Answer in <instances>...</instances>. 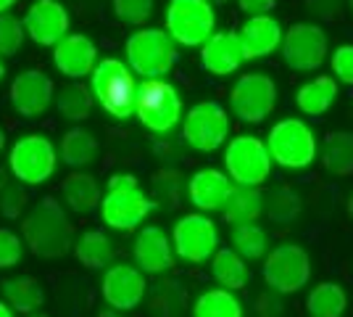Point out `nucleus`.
Listing matches in <instances>:
<instances>
[{
  "label": "nucleus",
  "mask_w": 353,
  "mask_h": 317,
  "mask_svg": "<svg viewBox=\"0 0 353 317\" xmlns=\"http://www.w3.org/2000/svg\"><path fill=\"white\" fill-rule=\"evenodd\" d=\"M348 214H351V220H353V193L348 196Z\"/></svg>",
  "instance_id": "8fccbe9b"
},
{
  "label": "nucleus",
  "mask_w": 353,
  "mask_h": 317,
  "mask_svg": "<svg viewBox=\"0 0 353 317\" xmlns=\"http://www.w3.org/2000/svg\"><path fill=\"white\" fill-rule=\"evenodd\" d=\"M3 296H6L8 307L14 312H19V315H32V312H37L45 304L43 286L34 278H30V275L3 280Z\"/></svg>",
  "instance_id": "bb28decb"
},
{
  "label": "nucleus",
  "mask_w": 353,
  "mask_h": 317,
  "mask_svg": "<svg viewBox=\"0 0 353 317\" xmlns=\"http://www.w3.org/2000/svg\"><path fill=\"white\" fill-rule=\"evenodd\" d=\"M230 135V117L216 101H201L182 117L185 143L201 153H211L224 146Z\"/></svg>",
  "instance_id": "9d476101"
},
{
  "label": "nucleus",
  "mask_w": 353,
  "mask_h": 317,
  "mask_svg": "<svg viewBox=\"0 0 353 317\" xmlns=\"http://www.w3.org/2000/svg\"><path fill=\"white\" fill-rule=\"evenodd\" d=\"M8 101L19 117L37 119L56 101V85L40 69H27L14 77V82L8 88Z\"/></svg>",
  "instance_id": "2eb2a0df"
},
{
  "label": "nucleus",
  "mask_w": 353,
  "mask_h": 317,
  "mask_svg": "<svg viewBox=\"0 0 353 317\" xmlns=\"http://www.w3.org/2000/svg\"><path fill=\"white\" fill-rule=\"evenodd\" d=\"M27 317H48V315H43V312H32V315H27Z\"/></svg>",
  "instance_id": "864d4df0"
},
{
  "label": "nucleus",
  "mask_w": 353,
  "mask_h": 317,
  "mask_svg": "<svg viewBox=\"0 0 353 317\" xmlns=\"http://www.w3.org/2000/svg\"><path fill=\"white\" fill-rule=\"evenodd\" d=\"M98 209H101V217L108 227L130 233V230H137L140 222L156 209V201L148 198L140 191V185H134V188H108L105 196L101 198Z\"/></svg>",
  "instance_id": "4468645a"
},
{
  "label": "nucleus",
  "mask_w": 353,
  "mask_h": 317,
  "mask_svg": "<svg viewBox=\"0 0 353 317\" xmlns=\"http://www.w3.org/2000/svg\"><path fill=\"white\" fill-rule=\"evenodd\" d=\"M153 312L161 317H176L185 312V288L176 280H159L150 291Z\"/></svg>",
  "instance_id": "c9c22d12"
},
{
  "label": "nucleus",
  "mask_w": 353,
  "mask_h": 317,
  "mask_svg": "<svg viewBox=\"0 0 353 317\" xmlns=\"http://www.w3.org/2000/svg\"><path fill=\"white\" fill-rule=\"evenodd\" d=\"M245 61L237 32H214L201 46V66L214 77H230Z\"/></svg>",
  "instance_id": "aec40b11"
},
{
  "label": "nucleus",
  "mask_w": 353,
  "mask_h": 317,
  "mask_svg": "<svg viewBox=\"0 0 353 317\" xmlns=\"http://www.w3.org/2000/svg\"><path fill=\"white\" fill-rule=\"evenodd\" d=\"M134 185H140V180L130 172H117L108 177V188H134Z\"/></svg>",
  "instance_id": "c03bdc74"
},
{
  "label": "nucleus",
  "mask_w": 353,
  "mask_h": 317,
  "mask_svg": "<svg viewBox=\"0 0 353 317\" xmlns=\"http://www.w3.org/2000/svg\"><path fill=\"white\" fill-rule=\"evenodd\" d=\"M24 37H27V32H24V24H21V19H16L14 14H0V59L6 56V59H11L16 56L21 46H24Z\"/></svg>",
  "instance_id": "e433bc0d"
},
{
  "label": "nucleus",
  "mask_w": 353,
  "mask_h": 317,
  "mask_svg": "<svg viewBox=\"0 0 353 317\" xmlns=\"http://www.w3.org/2000/svg\"><path fill=\"white\" fill-rule=\"evenodd\" d=\"M237 37H240L245 61L266 59L269 53H274L282 46V27L274 16L256 14L243 24V30L237 32Z\"/></svg>",
  "instance_id": "412c9836"
},
{
  "label": "nucleus",
  "mask_w": 353,
  "mask_h": 317,
  "mask_svg": "<svg viewBox=\"0 0 353 317\" xmlns=\"http://www.w3.org/2000/svg\"><path fill=\"white\" fill-rule=\"evenodd\" d=\"M134 117L140 124L153 135H166L172 133L182 114V98L172 82L163 77H150L137 85V98H134Z\"/></svg>",
  "instance_id": "7ed1b4c3"
},
{
  "label": "nucleus",
  "mask_w": 353,
  "mask_h": 317,
  "mask_svg": "<svg viewBox=\"0 0 353 317\" xmlns=\"http://www.w3.org/2000/svg\"><path fill=\"white\" fill-rule=\"evenodd\" d=\"M0 317H14V309L8 307L6 299H0Z\"/></svg>",
  "instance_id": "a18cd8bd"
},
{
  "label": "nucleus",
  "mask_w": 353,
  "mask_h": 317,
  "mask_svg": "<svg viewBox=\"0 0 353 317\" xmlns=\"http://www.w3.org/2000/svg\"><path fill=\"white\" fill-rule=\"evenodd\" d=\"M221 217L230 225L259 222L264 217V191L256 185H232L221 204Z\"/></svg>",
  "instance_id": "5701e85b"
},
{
  "label": "nucleus",
  "mask_w": 353,
  "mask_h": 317,
  "mask_svg": "<svg viewBox=\"0 0 353 317\" xmlns=\"http://www.w3.org/2000/svg\"><path fill=\"white\" fill-rule=\"evenodd\" d=\"M311 278V259L303 246L298 243H282L274 251L264 257V280L280 296L298 294L309 283Z\"/></svg>",
  "instance_id": "1a4fd4ad"
},
{
  "label": "nucleus",
  "mask_w": 353,
  "mask_h": 317,
  "mask_svg": "<svg viewBox=\"0 0 353 317\" xmlns=\"http://www.w3.org/2000/svg\"><path fill=\"white\" fill-rule=\"evenodd\" d=\"M74 257L79 265H85L88 270H101L105 265H111L117 257L114 241L105 236V230H88L72 243Z\"/></svg>",
  "instance_id": "a878e982"
},
{
  "label": "nucleus",
  "mask_w": 353,
  "mask_h": 317,
  "mask_svg": "<svg viewBox=\"0 0 353 317\" xmlns=\"http://www.w3.org/2000/svg\"><path fill=\"white\" fill-rule=\"evenodd\" d=\"M6 180H8V175H6V169H0V188L6 185Z\"/></svg>",
  "instance_id": "09e8293b"
},
{
  "label": "nucleus",
  "mask_w": 353,
  "mask_h": 317,
  "mask_svg": "<svg viewBox=\"0 0 353 317\" xmlns=\"http://www.w3.org/2000/svg\"><path fill=\"white\" fill-rule=\"evenodd\" d=\"M232 249H235L243 259L266 257V249H269L266 230L261 225H256V222L232 225Z\"/></svg>",
  "instance_id": "f704fd0d"
},
{
  "label": "nucleus",
  "mask_w": 353,
  "mask_h": 317,
  "mask_svg": "<svg viewBox=\"0 0 353 317\" xmlns=\"http://www.w3.org/2000/svg\"><path fill=\"white\" fill-rule=\"evenodd\" d=\"M61 193H63V201L66 206L77 214H90L101 206V185L92 175H85V172H72L69 177H63L61 182Z\"/></svg>",
  "instance_id": "393cba45"
},
{
  "label": "nucleus",
  "mask_w": 353,
  "mask_h": 317,
  "mask_svg": "<svg viewBox=\"0 0 353 317\" xmlns=\"http://www.w3.org/2000/svg\"><path fill=\"white\" fill-rule=\"evenodd\" d=\"M282 59L295 72H314L327 59V35L316 24L298 21L282 32Z\"/></svg>",
  "instance_id": "ddd939ff"
},
{
  "label": "nucleus",
  "mask_w": 353,
  "mask_h": 317,
  "mask_svg": "<svg viewBox=\"0 0 353 317\" xmlns=\"http://www.w3.org/2000/svg\"><path fill=\"white\" fill-rule=\"evenodd\" d=\"M3 148H6V130L0 127V151H3Z\"/></svg>",
  "instance_id": "de8ad7c7"
},
{
  "label": "nucleus",
  "mask_w": 353,
  "mask_h": 317,
  "mask_svg": "<svg viewBox=\"0 0 353 317\" xmlns=\"http://www.w3.org/2000/svg\"><path fill=\"white\" fill-rule=\"evenodd\" d=\"M59 164V151L45 135L19 137L8 153V169L14 180L24 185H43L53 177Z\"/></svg>",
  "instance_id": "423d86ee"
},
{
  "label": "nucleus",
  "mask_w": 353,
  "mask_h": 317,
  "mask_svg": "<svg viewBox=\"0 0 353 317\" xmlns=\"http://www.w3.org/2000/svg\"><path fill=\"white\" fill-rule=\"evenodd\" d=\"M216 16L208 0H169L166 32L179 46L198 48L214 35Z\"/></svg>",
  "instance_id": "0eeeda50"
},
{
  "label": "nucleus",
  "mask_w": 353,
  "mask_h": 317,
  "mask_svg": "<svg viewBox=\"0 0 353 317\" xmlns=\"http://www.w3.org/2000/svg\"><path fill=\"white\" fill-rule=\"evenodd\" d=\"M332 72L343 85L353 88V46H340L332 53Z\"/></svg>",
  "instance_id": "a19ab883"
},
{
  "label": "nucleus",
  "mask_w": 353,
  "mask_h": 317,
  "mask_svg": "<svg viewBox=\"0 0 353 317\" xmlns=\"http://www.w3.org/2000/svg\"><path fill=\"white\" fill-rule=\"evenodd\" d=\"M224 169L230 180L237 185H256L261 188L272 172V156L266 140L253 135H237L224 148Z\"/></svg>",
  "instance_id": "6e6552de"
},
{
  "label": "nucleus",
  "mask_w": 353,
  "mask_h": 317,
  "mask_svg": "<svg viewBox=\"0 0 353 317\" xmlns=\"http://www.w3.org/2000/svg\"><path fill=\"white\" fill-rule=\"evenodd\" d=\"M230 104H232V114L245 124H259L264 122L274 106H277V85L269 75L253 72V75H243L232 85L230 93Z\"/></svg>",
  "instance_id": "9b49d317"
},
{
  "label": "nucleus",
  "mask_w": 353,
  "mask_h": 317,
  "mask_svg": "<svg viewBox=\"0 0 353 317\" xmlns=\"http://www.w3.org/2000/svg\"><path fill=\"white\" fill-rule=\"evenodd\" d=\"M322 164L327 172L348 177L353 175V133H330L322 146Z\"/></svg>",
  "instance_id": "c85d7f7f"
},
{
  "label": "nucleus",
  "mask_w": 353,
  "mask_h": 317,
  "mask_svg": "<svg viewBox=\"0 0 353 317\" xmlns=\"http://www.w3.org/2000/svg\"><path fill=\"white\" fill-rule=\"evenodd\" d=\"M266 148L274 164L285 169H306L316 159V137L306 122L290 117L269 130Z\"/></svg>",
  "instance_id": "39448f33"
},
{
  "label": "nucleus",
  "mask_w": 353,
  "mask_h": 317,
  "mask_svg": "<svg viewBox=\"0 0 353 317\" xmlns=\"http://www.w3.org/2000/svg\"><path fill=\"white\" fill-rule=\"evenodd\" d=\"M59 153L61 159H63V164L72 166V169H79V166L95 162V156H98V140L85 127H72L69 133H63V137H61Z\"/></svg>",
  "instance_id": "c756f323"
},
{
  "label": "nucleus",
  "mask_w": 353,
  "mask_h": 317,
  "mask_svg": "<svg viewBox=\"0 0 353 317\" xmlns=\"http://www.w3.org/2000/svg\"><path fill=\"white\" fill-rule=\"evenodd\" d=\"M264 214L277 225H290L301 214V196L290 188H274L264 193Z\"/></svg>",
  "instance_id": "72a5a7b5"
},
{
  "label": "nucleus",
  "mask_w": 353,
  "mask_h": 317,
  "mask_svg": "<svg viewBox=\"0 0 353 317\" xmlns=\"http://www.w3.org/2000/svg\"><path fill=\"white\" fill-rule=\"evenodd\" d=\"M27 204H30V193H27L24 182L6 180V185L0 188V214L6 220H19L27 209Z\"/></svg>",
  "instance_id": "4c0bfd02"
},
{
  "label": "nucleus",
  "mask_w": 353,
  "mask_h": 317,
  "mask_svg": "<svg viewBox=\"0 0 353 317\" xmlns=\"http://www.w3.org/2000/svg\"><path fill=\"white\" fill-rule=\"evenodd\" d=\"M232 188V180L227 172L206 166V169H198L188 182V196H190L192 206L201 211H219L224 198Z\"/></svg>",
  "instance_id": "4be33fe9"
},
{
  "label": "nucleus",
  "mask_w": 353,
  "mask_h": 317,
  "mask_svg": "<svg viewBox=\"0 0 353 317\" xmlns=\"http://www.w3.org/2000/svg\"><path fill=\"white\" fill-rule=\"evenodd\" d=\"M211 275L221 288L230 291H240L248 283V265L245 259L237 254L235 249H216L211 257Z\"/></svg>",
  "instance_id": "cd10ccee"
},
{
  "label": "nucleus",
  "mask_w": 353,
  "mask_h": 317,
  "mask_svg": "<svg viewBox=\"0 0 353 317\" xmlns=\"http://www.w3.org/2000/svg\"><path fill=\"white\" fill-rule=\"evenodd\" d=\"M192 317H243V302L230 288H211L195 299Z\"/></svg>",
  "instance_id": "7c9ffc66"
},
{
  "label": "nucleus",
  "mask_w": 353,
  "mask_h": 317,
  "mask_svg": "<svg viewBox=\"0 0 353 317\" xmlns=\"http://www.w3.org/2000/svg\"><path fill=\"white\" fill-rule=\"evenodd\" d=\"M132 257L134 265L145 275H161V272L172 270V265H174V246L169 243V236L161 227L148 225L134 238Z\"/></svg>",
  "instance_id": "6ab92c4d"
},
{
  "label": "nucleus",
  "mask_w": 353,
  "mask_h": 317,
  "mask_svg": "<svg viewBox=\"0 0 353 317\" xmlns=\"http://www.w3.org/2000/svg\"><path fill=\"white\" fill-rule=\"evenodd\" d=\"M114 14L127 27H143L153 14V0H114Z\"/></svg>",
  "instance_id": "58836bf2"
},
{
  "label": "nucleus",
  "mask_w": 353,
  "mask_h": 317,
  "mask_svg": "<svg viewBox=\"0 0 353 317\" xmlns=\"http://www.w3.org/2000/svg\"><path fill=\"white\" fill-rule=\"evenodd\" d=\"M348 307V296L338 283H319L306 296V309L311 317H343Z\"/></svg>",
  "instance_id": "2f4dec72"
},
{
  "label": "nucleus",
  "mask_w": 353,
  "mask_h": 317,
  "mask_svg": "<svg viewBox=\"0 0 353 317\" xmlns=\"http://www.w3.org/2000/svg\"><path fill=\"white\" fill-rule=\"evenodd\" d=\"M24 32L37 46H56L69 32V11L59 0H34L21 19Z\"/></svg>",
  "instance_id": "f3484780"
},
{
  "label": "nucleus",
  "mask_w": 353,
  "mask_h": 317,
  "mask_svg": "<svg viewBox=\"0 0 353 317\" xmlns=\"http://www.w3.org/2000/svg\"><path fill=\"white\" fill-rule=\"evenodd\" d=\"M127 66L143 79L150 77H166L179 61V50L172 35L156 27H140L132 32L124 43Z\"/></svg>",
  "instance_id": "20e7f679"
},
{
  "label": "nucleus",
  "mask_w": 353,
  "mask_h": 317,
  "mask_svg": "<svg viewBox=\"0 0 353 317\" xmlns=\"http://www.w3.org/2000/svg\"><path fill=\"white\" fill-rule=\"evenodd\" d=\"M132 75L134 72L121 59L98 61L90 75V90L95 101L114 119H130L134 114L137 82Z\"/></svg>",
  "instance_id": "f03ea898"
},
{
  "label": "nucleus",
  "mask_w": 353,
  "mask_h": 317,
  "mask_svg": "<svg viewBox=\"0 0 353 317\" xmlns=\"http://www.w3.org/2000/svg\"><path fill=\"white\" fill-rule=\"evenodd\" d=\"M3 77H6V64L0 61V79H3Z\"/></svg>",
  "instance_id": "603ef678"
},
{
  "label": "nucleus",
  "mask_w": 353,
  "mask_h": 317,
  "mask_svg": "<svg viewBox=\"0 0 353 317\" xmlns=\"http://www.w3.org/2000/svg\"><path fill=\"white\" fill-rule=\"evenodd\" d=\"M53 64L63 77L69 79H82L92 75L98 64V48L85 35H66L53 46Z\"/></svg>",
  "instance_id": "a211bd4d"
},
{
  "label": "nucleus",
  "mask_w": 353,
  "mask_h": 317,
  "mask_svg": "<svg viewBox=\"0 0 353 317\" xmlns=\"http://www.w3.org/2000/svg\"><path fill=\"white\" fill-rule=\"evenodd\" d=\"M92 104H95L92 90L85 88V85H79V82L63 85L56 93V106H59V114L63 119H72V122L88 119L90 111H92Z\"/></svg>",
  "instance_id": "473e14b6"
},
{
  "label": "nucleus",
  "mask_w": 353,
  "mask_h": 317,
  "mask_svg": "<svg viewBox=\"0 0 353 317\" xmlns=\"http://www.w3.org/2000/svg\"><path fill=\"white\" fill-rule=\"evenodd\" d=\"M335 98H338V79L330 75H319L298 88L295 106H298L301 114L316 119V117H322V114L330 111V106L335 104Z\"/></svg>",
  "instance_id": "b1692460"
},
{
  "label": "nucleus",
  "mask_w": 353,
  "mask_h": 317,
  "mask_svg": "<svg viewBox=\"0 0 353 317\" xmlns=\"http://www.w3.org/2000/svg\"><path fill=\"white\" fill-rule=\"evenodd\" d=\"M101 294L105 304L119 312L137 309L148 294L145 272L132 265H111L101 280Z\"/></svg>",
  "instance_id": "dca6fc26"
},
{
  "label": "nucleus",
  "mask_w": 353,
  "mask_h": 317,
  "mask_svg": "<svg viewBox=\"0 0 353 317\" xmlns=\"http://www.w3.org/2000/svg\"><path fill=\"white\" fill-rule=\"evenodd\" d=\"M24 254L21 236H16L11 227H0V270L16 267Z\"/></svg>",
  "instance_id": "ea45409f"
},
{
  "label": "nucleus",
  "mask_w": 353,
  "mask_h": 317,
  "mask_svg": "<svg viewBox=\"0 0 353 317\" xmlns=\"http://www.w3.org/2000/svg\"><path fill=\"white\" fill-rule=\"evenodd\" d=\"M208 3H214V6H227L230 0H208Z\"/></svg>",
  "instance_id": "3c124183"
},
{
  "label": "nucleus",
  "mask_w": 353,
  "mask_h": 317,
  "mask_svg": "<svg viewBox=\"0 0 353 317\" xmlns=\"http://www.w3.org/2000/svg\"><path fill=\"white\" fill-rule=\"evenodd\" d=\"M306 6L324 21H335L340 16V0H306Z\"/></svg>",
  "instance_id": "79ce46f5"
},
{
  "label": "nucleus",
  "mask_w": 353,
  "mask_h": 317,
  "mask_svg": "<svg viewBox=\"0 0 353 317\" xmlns=\"http://www.w3.org/2000/svg\"><path fill=\"white\" fill-rule=\"evenodd\" d=\"M21 241L40 259H61L69 254L74 230L61 201L45 196L32 206L30 214L21 220Z\"/></svg>",
  "instance_id": "f257e3e1"
},
{
  "label": "nucleus",
  "mask_w": 353,
  "mask_h": 317,
  "mask_svg": "<svg viewBox=\"0 0 353 317\" xmlns=\"http://www.w3.org/2000/svg\"><path fill=\"white\" fill-rule=\"evenodd\" d=\"M172 246L179 259L190 265H203L219 249V230L206 214H185L174 222Z\"/></svg>",
  "instance_id": "f8f14e48"
},
{
  "label": "nucleus",
  "mask_w": 353,
  "mask_h": 317,
  "mask_svg": "<svg viewBox=\"0 0 353 317\" xmlns=\"http://www.w3.org/2000/svg\"><path fill=\"white\" fill-rule=\"evenodd\" d=\"M237 6H240V11L256 16V14H269L277 6V0H237Z\"/></svg>",
  "instance_id": "37998d69"
},
{
  "label": "nucleus",
  "mask_w": 353,
  "mask_h": 317,
  "mask_svg": "<svg viewBox=\"0 0 353 317\" xmlns=\"http://www.w3.org/2000/svg\"><path fill=\"white\" fill-rule=\"evenodd\" d=\"M348 6H351V11H353V0H348Z\"/></svg>",
  "instance_id": "5fc2aeb1"
},
{
  "label": "nucleus",
  "mask_w": 353,
  "mask_h": 317,
  "mask_svg": "<svg viewBox=\"0 0 353 317\" xmlns=\"http://www.w3.org/2000/svg\"><path fill=\"white\" fill-rule=\"evenodd\" d=\"M16 6V0H0V14H6V11H11Z\"/></svg>",
  "instance_id": "49530a36"
}]
</instances>
